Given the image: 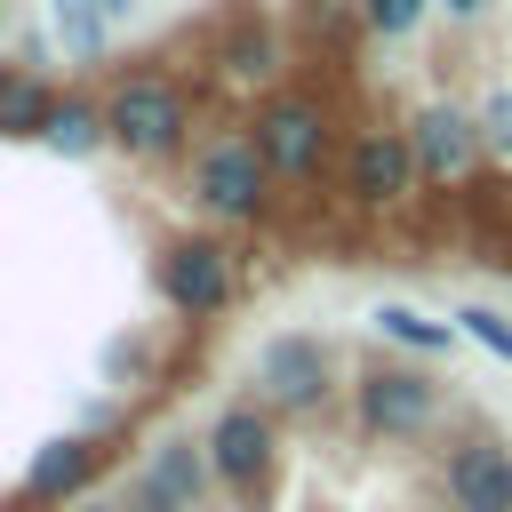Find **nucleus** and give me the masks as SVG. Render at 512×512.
Instances as JSON below:
<instances>
[{"instance_id":"nucleus-2","label":"nucleus","mask_w":512,"mask_h":512,"mask_svg":"<svg viewBox=\"0 0 512 512\" xmlns=\"http://www.w3.org/2000/svg\"><path fill=\"white\" fill-rule=\"evenodd\" d=\"M240 128L256 136V152H264V168H272L280 192H312V184H328L336 144H344V120H336L328 88H312V80H296V72H288L280 88L248 96Z\"/></svg>"},{"instance_id":"nucleus-12","label":"nucleus","mask_w":512,"mask_h":512,"mask_svg":"<svg viewBox=\"0 0 512 512\" xmlns=\"http://www.w3.org/2000/svg\"><path fill=\"white\" fill-rule=\"evenodd\" d=\"M440 8H448V16H464V24H472V16H480V8H488V0H440Z\"/></svg>"},{"instance_id":"nucleus-11","label":"nucleus","mask_w":512,"mask_h":512,"mask_svg":"<svg viewBox=\"0 0 512 512\" xmlns=\"http://www.w3.org/2000/svg\"><path fill=\"white\" fill-rule=\"evenodd\" d=\"M472 120H480L488 160H512V88H488V96L472 104Z\"/></svg>"},{"instance_id":"nucleus-10","label":"nucleus","mask_w":512,"mask_h":512,"mask_svg":"<svg viewBox=\"0 0 512 512\" xmlns=\"http://www.w3.org/2000/svg\"><path fill=\"white\" fill-rule=\"evenodd\" d=\"M448 320H456V336H464V344H480V352H496V360L512 368V320H504L496 304H456Z\"/></svg>"},{"instance_id":"nucleus-6","label":"nucleus","mask_w":512,"mask_h":512,"mask_svg":"<svg viewBox=\"0 0 512 512\" xmlns=\"http://www.w3.org/2000/svg\"><path fill=\"white\" fill-rule=\"evenodd\" d=\"M440 496L448 512H512V440L496 424H464L440 448Z\"/></svg>"},{"instance_id":"nucleus-4","label":"nucleus","mask_w":512,"mask_h":512,"mask_svg":"<svg viewBox=\"0 0 512 512\" xmlns=\"http://www.w3.org/2000/svg\"><path fill=\"white\" fill-rule=\"evenodd\" d=\"M328 192L352 208V216H392L424 192V168H416V144L400 120H352L344 144H336V168H328Z\"/></svg>"},{"instance_id":"nucleus-8","label":"nucleus","mask_w":512,"mask_h":512,"mask_svg":"<svg viewBox=\"0 0 512 512\" xmlns=\"http://www.w3.org/2000/svg\"><path fill=\"white\" fill-rule=\"evenodd\" d=\"M368 320H376V336H384V344H400L408 360H440V352H456V344H464V336H456V320H432V312H416V304H376Z\"/></svg>"},{"instance_id":"nucleus-5","label":"nucleus","mask_w":512,"mask_h":512,"mask_svg":"<svg viewBox=\"0 0 512 512\" xmlns=\"http://www.w3.org/2000/svg\"><path fill=\"white\" fill-rule=\"evenodd\" d=\"M248 392H264L288 424H328L336 400L352 392V376L336 368L328 336H312V328H280V336H264V352L248 360Z\"/></svg>"},{"instance_id":"nucleus-1","label":"nucleus","mask_w":512,"mask_h":512,"mask_svg":"<svg viewBox=\"0 0 512 512\" xmlns=\"http://www.w3.org/2000/svg\"><path fill=\"white\" fill-rule=\"evenodd\" d=\"M104 56L0 64V512H72L152 432L144 400L80 360H56V200L120 160Z\"/></svg>"},{"instance_id":"nucleus-3","label":"nucleus","mask_w":512,"mask_h":512,"mask_svg":"<svg viewBox=\"0 0 512 512\" xmlns=\"http://www.w3.org/2000/svg\"><path fill=\"white\" fill-rule=\"evenodd\" d=\"M344 400H352V432L376 448H424L448 432V384L424 360H360Z\"/></svg>"},{"instance_id":"nucleus-7","label":"nucleus","mask_w":512,"mask_h":512,"mask_svg":"<svg viewBox=\"0 0 512 512\" xmlns=\"http://www.w3.org/2000/svg\"><path fill=\"white\" fill-rule=\"evenodd\" d=\"M408 144H416V168H424V184H472L480 168H488V144H480V120H472V104H416L408 120Z\"/></svg>"},{"instance_id":"nucleus-9","label":"nucleus","mask_w":512,"mask_h":512,"mask_svg":"<svg viewBox=\"0 0 512 512\" xmlns=\"http://www.w3.org/2000/svg\"><path fill=\"white\" fill-rule=\"evenodd\" d=\"M432 8H440V0H352V24H360L368 40H408Z\"/></svg>"}]
</instances>
